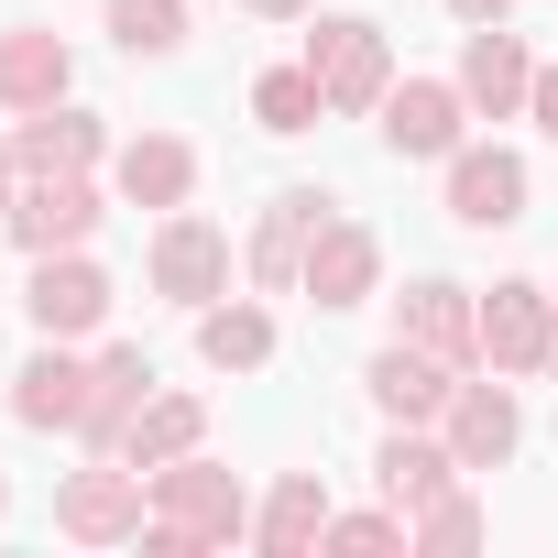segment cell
Wrapping results in <instances>:
<instances>
[{"label": "cell", "mask_w": 558, "mask_h": 558, "mask_svg": "<svg viewBox=\"0 0 558 558\" xmlns=\"http://www.w3.org/2000/svg\"><path fill=\"white\" fill-rule=\"evenodd\" d=\"M405 340L438 351V362H471L482 351V318L460 307V286H405Z\"/></svg>", "instance_id": "cell-18"}, {"label": "cell", "mask_w": 558, "mask_h": 558, "mask_svg": "<svg viewBox=\"0 0 558 558\" xmlns=\"http://www.w3.org/2000/svg\"><path fill=\"white\" fill-rule=\"evenodd\" d=\"M460 99H471V110H493V121H504V110H525V99H536V56H525L504 23H471V56H460Z\"/></svg>", "instance_id": "cell-5"}, {"label": "cell", "mask_w": 558, "mask_h": 558, "mask_svg": "<svg viewBox=\"0 0 558 558\" xmlns=\"http://www.w3.org/2000/svg\"><path fill=\"white\" fill-rule=\"evenodd\" d=\"M449 449H460V471H504L514 460V395L504 384H460L449 395Z\"/></svg>", "instance_id": "cell-10"}, {"label": "cell", "mask_w": 558, "mask_h": 558, "mask_svg": "<svg viewBox=\"0 0 558 558\" xmlns=\"http://www.w3.org/2000/svg\"><path fill=\"white\" fill-rule=\"evenodd\" d=\"M197 438H208V405H197V395H143V416L121 427V460H132V471H165V460H186Z\"/></svg>", "instance_id": "cell-15"}, {"label": "cell", "mask_w": 558, "mask_h": 558, "mask_svg": "<svg viewBox=\"0 0 558 558\" xmlns=\"http://www.w3.org/2000/svg\"><path fill=\"white\" fill-rule=\"evenodd\" d=\"M449 219H460V230H514V219H525V165H514L504 143L449 154Z\"/></svg>", "instance_id": "cell-2"}, {"label": "cell", "mask_w": 558, "mask_h": 558, "mask_svg": "<svg viewBox=\"0 0 558 558\" xmlns=\"http://www.w3.org/2000/svg\"><path fill=\"white\" fill-rule=\"evenodd\" d=\"M460 88H438V77H405V88H384V143L395 154H460Z\"/></svg>", "instance_id": "cell-8"}, {"label": "cell", "mask_w": 558, "mask_h": 558, "mask_svg": "<svg viewBox=\"0 0 558 558\" xmlns=\"http://www.w3.org/2000/svg\"><path fill=\"white\" fill-rule=\"evenodd\" d=\"M110 318V274L77 263V252H34V329L45 340H88Z\"/></svg>", "instance_id": "cell-3"}, {"label": "cell", "mask_w": 558, "mask_h": 558, "mask_svg": "<svg viewBox=\"0 0 558 558\" xmlns=\"http://www.w3.org/2000/svg\"><path fill=\"white\" fill-rule=\"evenodd\" d=\"M197 351H208L219 373H263V362H274V318H263V307H208V318H197Z\"/></svg>", "instance_id": "cell-23"}, {"label": "cell", "mask_w": 558, "mask_h": 558, "mask_svg": "<svg viewBox=\"0 0 558 558\" xmlns=\"http://www.w3.org/2000/svg\"><path fill=\"white\" fill-rule=\"evenodd\" d=\"M329 547H416L405 514H329Z\"/></svg>", "instance_id": "cell-27"}, {"label": "cell", "mask_w": 558, "mask_h": 558, "mask_svg": "<svg viewBox=\"0 0 558 558\" xmlns=\"http://www.w3.org/2000/svg\"><path fill=\"white\" fill-rule=\"evenodd\" d=\"M307 66H318L329 110H373V99L395 88V66H384V23H351V12L307 34Z\"/></svg>", "instance_id": "cell-1"}, {"label": "cell", "mask_w": 558, "mask_h": 558, "mask_svg": "<svg viewBox=\"0 0 558 558\" xmlns=\"http://www.w3.org/2000/svg\"><path fill=\"white\" fill-rule=\"evenodd\" d=\"M274 558H296V547H318L329 536V493H318V471H286L274 482V504H263V525H252Z\"/></svg>", "instance_id": "cell-19"}, {"label": "cell", "mask_w": 558, "mask_h": 558, "mask_svg": "<svg viewBox=\"0 0 558 558\" xmlns=\"http://www.w3.org/2000/svg\"><path fill=\"white\" fill-rule=\"evenodd\" d=\"M318 110H329L318 66H274V77H252V121H263V132H307Z\"/></svg>", "instance_id": "cell-24"}, {"label": "cell", "mask_w": 558, "mask_h": 558, "mask_svg": "<svg viewBox=\"0 0 558 558\" xmlns=\"http://www.w3.org/2000/svg\"><path fill=\"white\" fill-rule=\"evenodd\" d=\"M56 525L66 536H143V471H88V482H66V504H56Z\"/></svg>", "instance_id": "cell-11"}, {"label": "cell", "mask_w": 558, "mask_h": 558, "mask_svg": "<svg viewBox=\"0 0 558 558\" xmlns=\"http://www.w3.org/2000/svg\"><path fill=\"white\" fill-rule=\"evenodd\" d=\"M12 165H23V154H12V143H0V208H12V197H23V186H12Z\"/></svg>", "instance_id": "cell-30"}, {"label": "cell", "mask_w": 558, "mask_h": 558, "mask_svg": "<svg viewBox=\"0 0 558 558\" xmlns=\"http://www.w3.org/2000/svg\"><path fill=\"white\" fill-rule=\"evenodd\" d=\"M0 219H12V241H23V252H77V241L99 230V197H88V175H34Z\"/></svg>", "instance_id": "cell-4"}, {"label": "cell", "mask_w": 558, "mask_h": 558, "mask_svg": "<svg viewBox=\"0 0 558 558\" xmlns=\"http://www.w3.org/2000/svg\"><path fill=\"white\" fill-rule=\"evenodd\" d=\"M547 340H558V296H536V286H493V307H482V351H493V373H536Z\"/></svg>", "instance_id": "cell-6"}, {"label": "cell", "mask_w": 558, "mask_h": 558, "mask_svg": "<svg viewBox=\"0 0 558 558\" xmlns=\"http://www.w3.org/2000/svg\"><path fill=\"white\" fill-rule=\"evenodd\" d=\"M143 395H154V362H143V351H110V362L88 373V416H77V438H88V449H121V427L143 416Z\"/></svg>", "instance_id": "cell-13"}, {"label": "cell", "mask_w": 558, "mask_h": 558, "mask_svg": "<svg viewBox=\"0 0 558 558\" xmlns=\"http://www.w3.org/2000/svg\"><path fill=\"white\" fill-rule=\"evenodd\" d=\"M318 219H329L318 186H286V197H274V219H263V241H252V274H263V286H296V274H307Z\"/></svg>", "instance_id": "cell-12"}, {"label": "cell", "mask_w": 558, "mask_h": 558, "mask_svg": "<svg viewBox=\"0 0 558 558\" xmlns=\"http://www.w3.org/2000/svg\"><path fill=\"white\" fill-rule=\"evenodd\" d=\"M0 504H12V493H0Z\"/></svg>", "instance_id": "cell-32"}, {"label": "cell", "mask_w": 558, "mask_h": 558, "mask_svg": "<svg viewBox=\"0 0 558 558\" xmlns=\"http://www.w3.org/2000/svg\"><path fill=\"white\" fill-rule=\"evenodd\" d=\"M66 99V45L56 34H0V110H56Z\"/></svg>", "instance_id": "cell-17"}, {"label": "cell", "mask_w": 558, "mask_h": 558, "mask_svg": "<svg viewBox=\"0 0 558 558\" xmlns=\"http://www.w3.org/2000/svg\"><path fill=\"white\" fill-rule=\"evenodd\" d=\"M197 186V154L175 143V132H143L132 154H121V197H143V208H175Z\"/></svg>", "instance_id": "cell-21"}, {"label": "cell", "mask_w": 558, "mask_h": 558, "mask_svg": "<svg viewBox=\"0 0 558 558\" xmlns=\"http://www.w3.org/2000/svg\"><path fill=\"white\" fill-rule=\"evenodd\" d=\"M449 12H460V23H504V0H449Z\"/></svg>", "instance_id": "cell-29"}, {"label": "cell", "mask_w": 558, "mask_h": 558, "mask_svg": "<svg viewBox=\"0 0 558 558\" xmlns=\"http://www.w3.org/2000/svg\"><path fill=\"white\" fill-rule=\"evenodd\" d=\"M12 416H23V427H77V416H88V373H77L66 351H34V362L12 373Z\"/></svg>", "instance_id": "cell-16"}, {"label": "cell", "mask_w": 558, "mask_h": 558, "mask_svg": "<svg viewBox=\"0 0 558 558\" xmlns=\"http://www.w3.org/2000/svg\"><path fill=\"white\" fill-rule=\"evenodd\" d=\"M110 34H121V56H175L186 45V0H110Z\"/></svg>", "instance_id": "cell-25"}, {"label": "cell", "mask_w": 558, "mask_h": 558, "mask_svg": "<svg viewBox=\"0 0 558 558\" xmlns=\"http://www.w3.org/2000/svg\"><path fill=\"white\" fill-rule=\"evenodd\" d=\"M405 536H416V547H471V536H482V504H471V493H438V504L405 514Z\"/></svg>", "instance_id": "cell-26"}, {"label": "cell", "mask_w": 558, "mask_h": 558, "mask_svg": "<svg viewBox=\"0 0 558 558\" xmlns=\"http://www.w3.org/2000/svg\"><path fill=\"white\" fill-rule=\"evenodd\" d=\"M12 154H23V175H77V165H99V121L88 110H34V132Z\"/></svg>", "instance_id": "cell-20"}, {"label": "cell", "mask_w": 558, "mask_h": 558, "mask_svg": "<svg viewBox=\"0 0 558 558\" xmlns=\"http://www.w3.org/2000/svg\"><path fill=\"white\" fill-rule=\"evenodd\" d=\"M373 263H384V252H373V230H362V219H318L296 286H307L318 307H362V296H373Z\"/></svg>", "instance_id": "cell-7"}, {"label": "cell", "mask_w": 558, "mask_h": 558, "mask_svg": "<svg viewBox=\"0 0 558 558\" xmlns=\"http://www.w3.org/2000/svg\"><path fill=\"white\" fill-rule=\"evenodd\" d=\"M154 286L186 296V307H208V296L230 286V241H219L208 219H165V241H154Z\"/></svg>", "instance_id": "cell-9"}, {"label": "cell", "mask_w": 558, "mask_h": 558, "mask_svg": "<svg viewBox=\"0 0 558 558\" xmlns=\"http://www.w3.org/2000/svg\"><path fill=\"white\" fill-rule=\"evenodd\" d=\"M449 482H460V449H427V438H405V427L384 438V493H395V514H405V504H438Z\"/></svg>", "instance_id": "cell-22"}, {"label": "cell", "mask_w": 558, "mask_h": 558, "mask_svg": "<svg viewBox=\"0 0 558 558\" xmlns=\"http://www.w3.org/2000/svg\"><path fill=\"white\" fill-rule=\"evenodd\" d=\"M449 395H460V384H449L438 351H416V340H395V351L373 362V405L405 416V427H416V416H449Z\"/></svg>", "instance_id": "cell-14"}, {"label": "cell", "mask_w": 558, "mask_h": 558, "mask_svg": "<svg viewBox=\"0 0 558 558\" xmlns=\"http://www.w3.org/2000/svg\"><path fill=\"white\" fill-rule=\"evenodd\" d=\"M525 110H536V132H558V66H536V99Z\"/></svg>", "instance_id": "cell-28"}, {"label": "cell", "mask_w": 558, "mask_h": 558, "mask_svg": "<svg viewBox=\"0 0 558 558\" xmlns=\"http://www.w3.org/2000/svg\"><path fill=\"white\" fill-rule=\"evenodd\" d=\"M252 12H307V0H252Z\"/></svg>", "instance_id": "cell-31"}]
</instances>
